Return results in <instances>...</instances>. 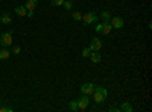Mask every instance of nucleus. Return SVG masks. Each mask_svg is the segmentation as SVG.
I'll return each instance as SVG.
<instances>
[{"mask_svg": "<svg viewBox=\"0 0 152 112\" xmlns=\"http://www.w3.org/2000/svg\"><path fill=\"white\" fill-rule=\"evenodd\" d=\"M0 44H2V47H8L12 44V32H5L0 35Z\"/></svg>", "mask_w": 152, "mask_h": 112, "instance_id": "obj_1", "label": "nucleus"}, {"mask_svg": "<svg viewBox=\"0 0 152 112\" xmlns=\"http://www.w3.org/2000/svg\"><path fill=\"white\" fill-rule=\"evenodd\" d=\"M110 24H111V27H113V29H122V27H123V24H125V21H123L122 17H111Z\"/></svg>", "mask_w": 152, "mask_h": 112, "instance_id": "obj_2", "label": "nucleus"}, {"mask_svg": "<svg viewBox=\"0 0 152 112\" xmlns=\"http://www.w3.org/2000/svg\"><path fill=\"white\" fill-rule=\"evenodd\" d=\"M97 15L94 14V12H87V14H84L82 15V21L85 23V24H91V23H96L97 21Z\"/></svg>", "mask_w": 152, "mask_h": 112, "instance_id": "obj_3", "label": "nucleus"}, {"mask_svg": "<svg viewBox=\"0 0 152 112\" xmlns=\"http://www.w3.org/2000/svg\"><path fill=\"white\" fill-rule=\"evenodd\" d=\"M81 92H82V94H85V95H91V94L94 92V85H93L91 82L84 83V85L81 86Z\"/></svg>", "mask_w": 152, "mask_h": 112, "instance_id": "obj_4", "label": "nucleus"}, {"mask_svg": "<svg viewBox=\"0 0 152 112\" xmlns=\"http://www.w3.org/2000/svg\"><path fill=\"white\" fill-rule=\"evenodd\" d=\"M100 48H102V41H100L97 36H94V38L91 40V44H90V50L91 52H99Z\"/></svg>", "mask_w": 152, "mask_h": 112, "instance_id": "obj_5", "label": "nucleus"}, {"mask_svg": "<svg viewBox=\"0 0 152 112\" xmlns=\"http://www.w3.org/2000/svg\"><path fill=\"white\" fill-rule=\"evenodd\" d=\"M88 103H90V98H88V95H85V94H82V97L78 100V109H87V106H88Z\"/></svg>", "mask_w": 152, "mask_h": 112, "instance_id": "obj_6", "label": "nucleus"}, {"mask_svg": "<svg viewBox=\"0 0 152 112\" xmlns=\"http://www.w3.org/2000/svg\"><path fill=\"white\" fill-rule=\"evenodd\" d=\"M37 3H38V0H26V5H24V8L28 9V12H34Z\"/></svg>", "mask_w": 152, "mask_h": 112, "instance_id": "obj_7", "label": "nucleus"}, {"mask_svg": "<svg viewBox=\"0 0 152 112\" xmlns=\"http://www.w3.org/2000/svg\"><path fill=\"white\" fill-rule=\"evenodd\" d=\"M93 95H94V102H96V103H104V102L107 100V97H105L104 94L97 92V91H94V92H93Z\"/></svg>", "mask_w": 152, "mask_h": 112, "instance_id": "obj_8", "label": "nucleus"}, {"mask_svg": "<svg viewBox=\"0 0 152 112\" xmlns=\"http://www.w3.org/2000/svg\"><path fill=\"white\" fill-rule=\"evenodd\" d=\"M111 30H113L111 24H110V23L102 21V32H100V33H104V35H110V33H111Z\"/></svg>", "mask_w": 152, "mask_h": 112, "instance_id": "obj_9", "label": "nucleus"}, {"mask_svg": "<svg viewBox=\"0 0 152 112\" xmlns=\"http://www.w3.org/2000/svg\"><path fill=\"white\" fill-rule=\"evenodd\" d=\"M15 14H17L18 17H26V15H28V9L24 8V6H17V8H15Z\"/></svg>", "mask_w": 152, "mask_h": 112, "instance_id": "obj_10", "label": "nucleus"}, {"mask_svg": "<svg viewBox=\"0 0 152 112\" xmlns=\"http://www.w3.org/2000/svg\"><path fill=\"white\" fill-rule=\"evenodd\" d=\"M90 59L94 62V64H97V62L102 61V56H100L99 52H91V53H90Z\"/></svg>", "mask_w": 152, "mask_h": 112, "instance_id": "obj_11", "label": "nucleus"}, {"mask_svg": "<svg viewBox=\"0 0 152 112\" xmlns=\"http://www.w3.org/2000/svg\"><path fill=\"white\" fill-rule=\"evenodd\" d=\"M0 23H3V24H11L12 23V18L9 14H2L0 15Z\"/></svg>", "mask_w": 152, "mask_h": 112, "instance_id": "obj_12", "label": "nucleus"}, {"mask_svg": "<svg viewBox=\"0 0 152 112\" xmlns=\"http://www.w3.org/2000/svg\"><path fill=\"white\" fill-rule=\"evenodd\" d=\"M9 55H11V52H9V50H6L5 47H3V48H0V59H2V61L8 59V58H9Z\"/></svg>", "mask_w": 152, "mask_h": 112, "instance_id": "obj_13", "label": "nucleus"}, {"mask_svg": "<svg viewBox=\"0 0 152 112\" xmlns=\"http://www.w3.org/2000/svg\"><path fill=\"white\" fill-rule=\"evenodd\" d=\"M100 18H102V21H105V23H110V20H111V14L108 11H104L102 14H100Z\"/></svg>", "mask_w": 152, "mask_h": 112, "instance_id": "obj_14", "label": "nucleus"}, {"mask_svg": "<svg viewBox=\"0 0 152 112\" xmlns=\"http://www.w3.org/2000/svg\"><path fill=\"white\" fill-rule=\"evenodd\" d=\"M120 111H123V112H131V111H132V106H131L129 103H123V105L120 106Z\"/></svg>", "mask_w": 152, "mask_h": 112, "instance_id": "obj_15", "label": "nucleus"}, {"mask_svg": "<svg viewBox=\"0 0 152 112\" xmlns=\"http://www.w3.org/2000/svg\"><path fill=\"white\" fill-rule=\"evenodd\" d=\"M72 17H73L75 21H81V20H82V14H81V12H73Z\"/></svg>", "mask_w": 152, "mask_h": 112, "instance_id": "obj_16", "label": "nucleus"}, {"mask_svg": "<svg viewBox=\"0 0 152 112\" xmlns=\"http://www.w3.org/2000/svg\"><path fill=\"white\" fill-rule=\"evenodd\" d=\"M62 6H64L67 11H70V9L73 8V3L70 2V0H64V3H62Z\"/></svg>", "mask_w": 152, "mask_h": 112, "instance_id": "obj_17", "label": "nucleus"}, {"mask_svg": "<svg viewBox=\"0 0 152 112\" xmlns=\"http://www.w3.org/2000/svg\"><path fill=\"white\" fill-rule=\"evenodd\" d=\"M70 109L72 111H79L78 109V100H72L70 102Z\"/></svg>", "mask_w": 152, "mask_h": 112, "instance_id": "obj_18", "label": "nucleus"}, {"mask_svg": "<svg viewBox=\"0 0 152 112\" xmlns=\"http://www.w3.org/2000/svg\"><path fill=\"white\" fill-rule=\"evenodd\" d=\"M90 53H91L90 47H85L84 50H82V56H84V58H90Z\"/></svg>", "mask_w": 152, "mask_h": 112, "instance_id": "obj_19", "label": "nucleus"}, {"mask_svg": "<svg viewBox=\"0 0 152 112\" xmlns=\"http://www.w3.org/2000/svg\"><path fill=\"white\" fill-rule=\"evenodd\" d=\"M62 3H64V0H52L53 6H62Z\"/></svg>", "mask_w": 152, "mask_h": 112, "instance_id": "obj_20", "label": "nucleus"}, {"mask_svg": "<svg viewBox=\"0 0 152 112\" xmlns=\"http://www.w3.org/2000/svg\"><path fill=\"white\" fill-rule=\"evenodd\" d=\"M20 52H21V47H20V46H15L14 48H12V52H11V53H14V55H18Z\"/></svg>", "mask_w": 152, "mask_h": 112, "instance_id": "obj_21", "label": "nucleus"}, {"mask_svg": "<svg viewBox=\"0 0 152 112\" xmlns=\"http://www.w3.org/2000/svg\"><path fill=\"white\" fill-rule=\"evenodd\" d=\"M12 109L8 108V106H0V112H11Z\"/></svg>", "mask_w": 152, "mask_h": 112, "instance_id": "obj_22", "label": "nucleus"}, {"mask_svg": "<svg viewBox=\"0 0 152 112\" xmlns=\"http://www.w3.org/2000/svg\"><path fill=\"white\" fill-rule=\"evenodd\" d=\"M96 32H97V33H100V32H102V23H99L97 26H96Z\"/></svg>", "mask_w": 152, "mask_h": 112, "instance_id": "obj_23", "label": "nucleus"}, {"mask_svg": "<svg viewBox=\"0 0 152 112\" xmlns=\"http://www.w3.org/2000/svg\"><path fill=\"white\" fill-rule=\"evenodd\" d=\"M110 111L111 112H116V111H119V108H110Z\"/></svg>", "mask_w": 152, "mask_h": 112, "instance_id": "obj_24", "label": "nucleus"}, {"mask_svg": "<svg viewBox=\"0 0 152 112\" xmlns=\"http://www.w3.org/2000/svg\"><path fill=\"white\" fill-rule=\"evenodd\" d=\"M70 2H73V0H70Z\"/></svg>", "mask_w": 152, "mask_h": 112, "instance_id": "obj_25", "label": "nucleus"}]
</instances>
